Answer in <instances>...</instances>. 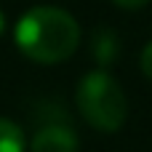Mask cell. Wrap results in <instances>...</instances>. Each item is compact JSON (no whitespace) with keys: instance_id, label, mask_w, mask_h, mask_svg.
<instances>
[{"instance_id":"obj_1","label":"cell","mask_w":152,"mask_h":152,"mask_svg":"<svg viewBox=\"0 0 152 152\" xmlns=\"http://www.w3.org/2000/svg\"><path fill=\"white\" fill-rule=\"evenodd\" d=\"M13 40L27 59L37 64H59L77 51L80 27L64 8L35 5L16 21Z\"/></svg>"},{"instance_id":"obj_2","label":"cell","mask_w":152,"mask_h":152,"mask_svg":"<svg viewBox=\"0 0 152 152\" xmlns=\"http://www.w3.org/2000/svg\"><path fill=\"white\" fill-rule=\"evenodd\" d=\"M75 102H77V110L86 118V123L94 126L96 131L110 134L126 123V115H128L126 94H123L120 83L104 69H94L77 83Z\"/></svg>"},{"instance_id":"obj_3","label":"cell","mask_w":152,"mask_h":152,"mask_svg":"<svg viewBox=\"0 0 152 152\" xmlns=\"http://www.w3.org/2000/svg\"><path fill=\"white\" fill-rule=\"evenodd\" d=\"M32 152H77V134L69 128V126H61V123H51V126H43L35 136H32Z\"/></svg>"},{"instance_id":"obj_4","label":"cell","mask_w":152,"mask_h":152,"mask_svg":"<svg viewBox=\"0 0 152 152\" xmlns=\"http://www.w3.org/2000/svg\"><path fill=\"white\" fill-rule=\"evenodd\" d=\"M118 51H120V45H118L115 32H110V29H99L96 37H94V53H96L99 64H112V61L118 59Z\"/></svg>"},{"instance_id":"obj_5","label":"cell","mask_w":152,"mask_h":152,"mask_svg":"<svg viewBox=\"0 0 152 152\" xmlns=\"http://www.w3.org/2000/svg\"><path fill=\"white\" fill-rule=\"evenodd\" d=\"M24 131L8 120V118H0V152H24Z\"/></svg>"},{"instance_id":"obj_6","label":"cell","mask_w":152,"mask_h":152,"mask_svg":"<svg viewBox=\"0 0 152 152\" xmlns=\"http://www.w3.org/2000/svg\"><path fill=\"white\" fill-rule=\"evenodd\" d=\"M139 64H142V72L152 80V40L144 45V51H142V56H139Z\"/></svg>"},{"instance_id":"obj_7","label":"cell","mask_w":152,"mask_h":152,"mask_svg":"<svg viewBox=\"0 0 152 152\" xmlns=\"http://www.w3.org/2000/svg\"><path fill=\"white\" fill-rule=\"evenodd\" d=\"M118 8H126V11H136V8H144L150 0H112Z\"/></svg>"},{"instance_id":"obj_8","label":"cell","mask_w":152,"mask_h":152,"mask_svg":"<svg viewBox=\"0 0 152 152\" xmlns=\"http://www.w3.org/2000/svg\"><path fill=\"white\" fill-rule=\"evenodd\" d=\"M3 29H5V16H3V11H0V35H3Z\"/></svg>"}]
</instances>
